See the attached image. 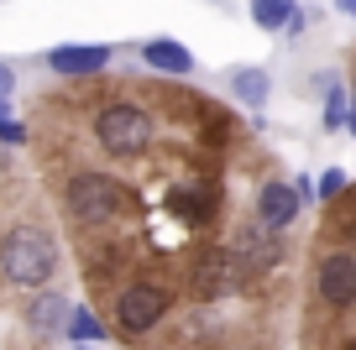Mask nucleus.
<instances>
[{
  "label": "nucleus",
  "instance_id": "f257e3e1",
  "mask_svg": "<svg viewBox=\"0 0 356 350\" xmlns=\"http://www.w3.org/2000/svg\"><path fill=\"white\" fill-rule=\"evenodd\" d=\"M53 272H58V246H53L47 230H37V225L6 230V241H0V277H6V283L42 288Z\"/></svg>",
  "mask_w": 356,
  "mask_h": 350
},
{
  "label": "nucleus",
  "instance_id": "f03ea898",
  "mask_svg": "<svg viewBox=\"0 0 356 350\" xmlns=\"http://www.w3.org/2000/svg\"><path fill=\"white\" fill-rule=\"evenodd\" d=\"M95 136H100V147L115 152V157H142L147 147L157 142V121L142 105H131V99H111V105L95 115Z\"/></svg>",
  "mask_w": 356,
  "mask_h": 350
},
{
  "label": "nucleus",
  "instance_id": "7ed1b4c3",
  "mask_svg": "<svg viewBox=\"0 0 356 350\" xmlns=\"http://www.w3.org/2000/svg\"><path fill=\"white\" fill-rule=\"evenodd\" d=\"M68 209L79 225H111L126 209V188L111 173H74L68 178Z\"/></svg>",
  "mask_w": 356,
  "mask_h": 350
},
{
  "label": "nucleus",
  "instance_id": "20e7f679",
  "mask_svg": "<svg viewBox=\"0 0 356 350\" xmlns=\"http://www.w3.org/2000/svg\"><path fill=\"white\" fill-rule=\"evenodd\" d=\"M168 308H173V298H168L163 283H126L115 293V329L121 335H147L168 319Z\"/></svg>",
  "mask_w": 356,
  "mask_h": 350
},
{
  "label": "nucleus",
  "instance_id": "39448f33",
  "mask_svg": "<svg viewBox=\"0 0 356 350\" xmlns=\"http://www.w3.org/2000/svg\"><path fill=\"white\" fill-rule=\"evenodd\" d=\"M314 288H320V298L330 308H351L356 303V256L351 251L320 256V267H314Z\"/></svg>",
  "mask_w": 356,
  "mask_h": 350
},
{
  "label": "nucleus",
  "instance_id": "423d86ee",
  "mask_svg": "<svg viewBox=\"0 0 356 350\" xmlns=\"http://www.w3.org/2000/svg\"><path fill=\"white\" fill-rule=\"evenodd\" d=\"M53 74H63V78H79V74H100L105 63H111V47L105 42H58L53 53L42 58Z\"/></svg>",
  "mask_w": 356,
  "mask_h": 350
},
{
  "label": "nucleus",
  "instance_id": "0eeeda50",
  "mask_svg": "<svg viewBox=\"0 0 356 350\" xmlns=\"http://www.w3.org/2000/svg\"><path fill=\"white\" fill-rule=\"evenodd\" d=\"M299 188L289 183V178H273V183H262V194H257V219H262L267 230H289L293 225V215H299Z\"/></svg>",
  "mask_w": 356,
  "mask_h": 350
},
{
  "label": "nucleus",
  "instance_id": "6e6552de",
  "mask_svg": "<svg viewBox=\"0 0 356 350\" xmlns=\"http://www.w3.org/2000/svg\"><path fill=\"white\" fill-rule=\"evenodd\" d=\"M225 288H236L231 251H204L200 262H194V293H200V298H220Z\"/></svg>",
  "mask_w": 356,
  "mask_h": 350
},
{
  "label": "nucleus",
  "instance_id": "1a4fd4ad",
  "mask_svg": "<svg viewBox=\"0 0 356 350\" xmlns=\"http://www.w3.org/2000/svg\"><path fill=\"white\" fill-rule=\"evenodd\" d=\"M142 58L147 68H157V74H194V53L184 42H173V37H152V42H142Z\"/></svg>",
  "mask_w": 356,
  "mask_h": 350
},
{
  "label": "nucleus",
  "instance_id": "9d476101",
  "mask_svg": "<svg viewBox=\"0 0 356 350\" xmlns=\"http://www.w3.org/2000/svg\"><path fill=\"white\" fill-rule=\"evenodd\" d=\"M252 22L262 32H304L299 0H252Z\"/></svg>",
  "mask_w": 356,
  "mask_h": 350
},
{
  "label": "nucleus",
  "instance_id": "9b49d317",
  "mask_svg": "<svg viewBox=\"0 0 356 350\" xmlns=\"http://www.w3.org/2000/svg\"><path fill=\"white\" fill-rule=\"evenodd\" d=\"M225 89H231L246 110H262L267 94H273V78H267V68H246V63H241V68H231V74H225Z\"/></svg>",
  "mask_w": 356,
  "mask_h": 350
},
{
  "label": "nucleus",
  "instance_id": "f8f14e48",
  "mask_svg": "<svg viewBox=\"0 0 356 350\" xmlns=\"http://www.w3.org/2000/svg\"><path fill=\"white\" fill-rule=\"evenodd\" d=\"M68 314H74V308H68V298L63 293H37L32 298V324L42 329V335H53V329H68Z\"/></svg>",
  "mask_w": 356,
  "mask_h": 350
},
{
  "label": "nucleus",
  "instance_id": "ddd939ff",
  "mask_svg": "<svg viewBox=\"0 0 356 350\" xmlns=\"http://www.w3.org/2000/svg\"><path fill=\"white\" fill-rule=\"evenodd\" d=\"M68 340H79V345H95V340H105V324L95 314H89V308H74V314H68V329H63Z\"/></svg>",
  "mask_w": 356,
  "mask_h": 350
},
{
  "label": "nucleus",
  "instance_id": "4468645a",
  "mask_svg": "<svg viewBox=\"0 0 356 350\" xmlns=\"http://www.w3.org/2000/svg\"><path fill=\"white\" fill-rule=\"evenodd\" d=\"M314 194H320L325 204H330V199H341V194H346V173H341V167H325L320 183H314Z\"/></svg>",
  "mask_w": 356,
  "mask_h": 350
},
{
  "label": "nucleus",
  "instance_id": "2eb2a0df",
  "mask_svg": "<svg viewBox=\"0 0 356 350\" xmlns=\"http://www.w3.org/2000/svg\"><path fill=\"white\" fill-rule=\"evenodd\" d=\"M351 115H346V94L330 84V99H325V131H335V126H346Z\"/></svg>",
  "mask_w": 356,
  "mask_h": 350
},
{
  "label": "nucleus",
  "instance_id": "dca6fc26",
  "mask_svg": "<svg viewBox=\"0 0 356 350\" xmlns=\"http://www.w3.org/2000/svg\"><path fill=\"white\" fill-rule=\"evenodd\" d=\"M0 142H6V147H22V142H26V131H22L16 121H0Z\"/></svg>",
  "mask_w": 356,
  "mask_h": 350
},
{
  "label": "nucleus",
  "instance_id": "f3484780",
  "mask_svg": "<svg viewBox=\"0 0 356 350\" xmlns=\"http://www.w3.org/2000/svg\"><path fill=\"white\" fill-rule=\"evenodd\" d=\"M11 89H16V68L0 63V99H11Z\"/></svg>",
  "mask_w": 356,
  "mask_h": 350
},
{
  "label": "nucleus",
  "instance_id": "a211bd4d",
  "mask_svg": "<svg viewBox=\"0 0 356 350\" xmlns=\"http://www.w3.org/2000/svg\"><path fill=\"white\" fill-rule=\"evenodd\" d=\"M335 11H356V0H335Z\"/></svg>",
  "mask_w": 356,
  "mask_h": 350
},
{
  "label": "nucleus",
  "instance_id": "6ab92c4d",
  "mask_svg": "<svg viewBox=\"0 0 356 350\" xmlns=\"http://www.w3.org/2000/svg\"><path fill=\"white\" fill-rule=\"evenodd\" d=\"M6 110H11V99H0V121H6Z\"/></svg>",
  "mask_w": 356,
  "mask_h": 350
},
{
  "label": "nucleus",
  "instance_id": "aec40b11",
  "mask_svg": "<svg viewBox=\"0 0 356 350\" xmlns=\"http://www.w3.org/2000/svg\"><path fill=\"white\" fill-rule=\"evenodd\" d=\"M351 131H356V105H351Z\"/></svg>",
  "mask_w": 356,
  "mask_h": 350
},
{
  "label": "nucleus",
  "instance_id": "412c9836",
  "mask_svg": "<svg viewBox=\"0 0 356 350\" xmlns=\"http://www.w3.org/2000/svg\"><path fill=\"white\" fill-rule=\"evenodd\" d=\"M346 350H356V340H351V345H346Z\"/></svg>",
  "mask_w": 356,
  "mask_h": 350
},
{
  "label": "nucleus",
  "instance_id": "4be33fe9",
  "mask_svg": "<svg viewBox=\"0 0 356 350\" xmlns=\"http://www.w3.org/2000/svg\"><path fill=\"white\" fill-rule=\"evenodd\" d=\"M351 16H356V11H351Z\"/></svg>",
  "mask_w": 356,
  "mask_h": 350
}]
</instances>
